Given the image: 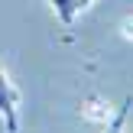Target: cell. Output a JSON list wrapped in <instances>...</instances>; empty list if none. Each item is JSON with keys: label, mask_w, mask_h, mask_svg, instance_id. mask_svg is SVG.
<instances>
[{"label": "cell", "mask_w": 133, "mask_h": 133, "mask_svg": "<svg viewBox=\"0 0 133 133\" xmlns=\"http://www.w3.org/2000/svg\"><path fill=\"white\" fill-rule=\"evenodd\" d=\"M130 107H133V101L127 97V101L117 107V114L110 117L107 123H104V133H123V127H127V114H130Z\"/></svg>", "instance_id": "cell-3"}, {"label": "cell", "mask_w": 133, "mask_h": 133, "mask_svg": "<svg viewBox=\"0 0 133 133\" xmlns=\"http://www.w3.org/2000/svg\"><path fill=\"white\" fill-rule=\"evenodd\" d=\"M16 107H19V91L10 84L6 71L0 68V117H3V123H6L10 133L19 130V114H16Z\"/></svg>", "instance_id": "cell-1"}, {"label": "cell", "mask_w": 133, "mask_h": 133, "mask_svg": "<svg viewBox=\"0 0 133 133\" xmlns=\"http://www.w3.org/2000/svg\"><path fill=\"white\" fill-rule=\"evenodd\" d=\"M91 3V0H78V6H81V10H84V6H88Z\"/></svg>", "instance_id": "cell-6"}, {"label": "cell", "mask_w": 133, "mask_h": 133, "mask_svg": "<svg viewBox=\"0 0 133 133\" xmlns=\"http://www.w3.org/2000/svg\"><path fill=\"white\" fill-rule=\"evenodd\" d=\"M84 114H88L91 120H97V123H107V120H110V110H107V107H101V101H97V97H91V101H88Z\"/></svg>", "instance_id": "cell-4"}, {"label": "cell", "mask_w": 133, "mask_h": 133, "mask_svg": "<svg viewBox=\"0 0 133 133\" xmlns=\"http://www.w3.org/2000/svg\"><path fill=\"white\" fill-rule=\"evenodd\" d=\"M52 10H55V16L62 19L65 26H71L81 6H78V0H52Z\"/></svg>", "instance_id": "cell-2"}, {"label": "cell", "mask_w": 133, "mask_h": 133, "mask_svg": "<svg viewBox=\"0 0 133 133\" xmlns=\"http://www.w3.org/2000/svg\"><path fill=\"white\" fill-rule=\"evenodd\" d=\"M123 36H127V39H133V16L123 23Z\"/></svg>", "instance_id": "cell-5"}]
</instances>
